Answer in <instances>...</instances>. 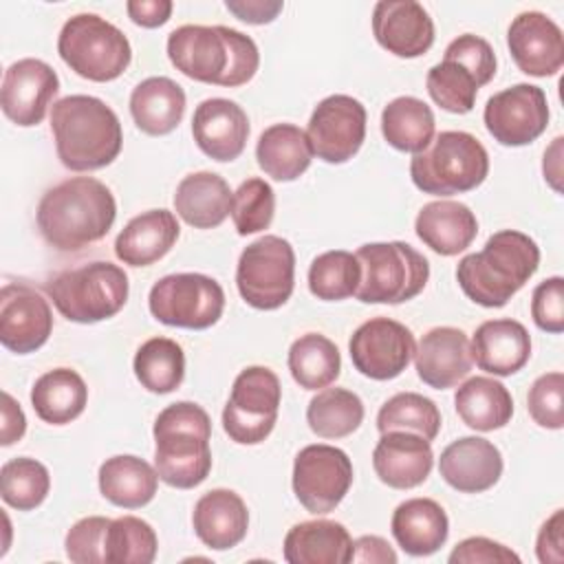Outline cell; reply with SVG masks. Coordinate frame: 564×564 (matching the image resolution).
<instances>
[{"mask_svg": "<svg viewBox=\"0 0 564 564\" xmlns=\"http://www.w3.org/2000/svg\"><path fill=\"white\" fill-rule=\"evenodd\" d=\"M117 218L112 192L93 176H73L46 189L37 205V229L57 251H79L110 231Z\"/></svg>", "mask_w": 564, "mask_h": 564, "instance_id": "obj_1", "label": "cell"}, {"mask_svg": "<svg viewBox=\"0 0 564 564\" xmlns=\"http://www.w3.org/2000/svg\"><path fill=\"white\" fill-rule=\"evenodd\" d=\"M167 57L194 82L236 88L253 79L260 66L256 42L223 24H183L167 35Z\"/></svg>", "mask_w": 564, "mask_h": 564, "instance_id": "obj_2", "label": "cell"}, {"mask_svg": "<svg viewBox=\"0 0 564 564\" xmlns=\"http://www.w3.org/2000/svg\"><path fill=\"white\" fill-rule=\"evenodd\" d=\"M51 130L57 159L73 172L110 165L123 145L119 117L93 95H68L53 104Z\"/></svg>", "mask_w": 564, "mask_h": 564, "instance_id": "obj_3", "label": "cell"}, {"mask_svg": "<svg viewBox=\"0 0 564 564\" xmlns=\"http://www.w3.org/2000/svg\"><path fill=\"white\" fill-rule=\"evenodd\" d=\"M540 247L516 229H502L489 236L485 247L465 256L456 267V280L463 293L485 306H505L538 271Z\"/></svg>", "mask_w": 564, "mask_h": 564, "instance_id": "obj_4", "label": "cell"}, {"mask_svg": "<svg viewBox=\"0 0 564 564\" xmlns=\"http://www.w3.org/2000/svg\"><path fill=\"white\" fill-rule=\"evenodd\" d=\"M152 434L154 469L165 485L194 489L209 476L212 421L198 403H170L159 412Z\"/></svg>", "mask_w": 564, "mask_h": 564, "instance_id": "obj_5", "label": "cell"}, {"mask_svg": "<svg viewBox=\"0 0 564 564\" xmlns=\"http://www.w3.org/2000/svg\"><path fill=\"white\" fill-rule=\"evenodd\" d=\"M489 174V154L469 132L445 130L410 161L412 183L432 196L476 189Z\"/></svg>", "mask_w": 564, "mask_h": 564, "instance_id": "obj_6", "label": "cell"}, {"mask_svg": "<svg viewBox=\"0 0 564 564\" xmlns=\"http://www.w3.org/2000/svg\"><path fill=\"white\" fill-rule=\"evenodd\" d=\"M128 275L112 262H88L62 271L46 284L59 315L77 324H97L117 315L128 302Z\"/></svg>", "mask_w": 564, "mask_h": 564, "instance_id": "obj_7", "label": "cell"}, {"mask_svg": "<svg viewBox=\"0 0 564 564\" xmlns=\"http://www.w3.org/2000/svg\"><path fill=\"white\" fill-rule=\"evenodd\" d=\"M361 282L355 297L364 304H401L416 297L430 280V262L412 245L368 242L357 249Z\"/></svg>", "mask_w": 564, "mask_h": 564, "instance_id": "obj_8", "label": "cell"}, {"mask_svg": "<svg viewBox=\"0 0 564 564\" xmlns=\"http://www.w3.org/2000/svg\"><path fill=\"white\" fill-rule=\"evenodd\" d=\"M57 53L73 73L90 82L117 79L132 59L123 31L97 13L68 18L57 37Z\"/></svg>", "mask_w": 564, "mask_h": 564, "instance_id": "obj_9", "label": "cell"}, {"mask_svg": "<svg viewBox=\"0 0 564 564\" xmlns=\"http://www.w3.org/2000/svg\"><path fill=\"white\" fill-rule=\"evenodd\" d=\"M236 286L258 311H275L295 286V251L289 240L267 234L247 245L238 258Z\"/></svg>", "mask_w": 564, "mask_h": 564, "instance_id": "obj_10", "label": "cell"}, {"mask_svg": "<svg viewBox=\"0 0 564 564\" xmlns=\"http://www.w3.org/2000/svg\"><path fill=\"white\" fill-rule=\"evenodd\" d=\"M282 399L278 375L267 366H249L234 379L223 410V427L238 445H258L275 427Z\"/></svg>", "mask_w": 564, "mask_h": 564, "instance_id": "obj_11", "label": "cell"}, {"mask_svg": "<svg viewBox=\"0 0 564 564\" xmlns=\"http://www.w3.org/2000/svg\"><path fill=\"white\" fill-rule=\"evenodd\" d=\"M148 306L165 326L205 330L225 311L223 286L203 273H172L152 284Z\"/></svg>", "mask_w": 564, "mask_h": 564, "instance_id": "obj_12", "label": "cell"}, {"mask_svg": "<svg viewBox=\"0 0 564 564\" xmlns=\"http://www.w3.org/2000/svg\"><path fill=\"white\" fill-rule=\"evenodd\" d=\"M352 485V463L339 447L315 443L297 452L293 460V494L315 516L333 511Z\"/></svg>", "mask_w": 564, "mask_h": 564, "instance_id": "obj_13", "label": "cell"}, {"mask_svg": "<svg viewBox=\"0 0 564 564\" xmlns=\"http://www.w3.org/2000/svg\"><path fill=\"white\" fill-rule=\"evenodd\" d=\"M482 121L500 145H529L549 126L546 95L540 86L513 84L487 99Z\"/></svg>", "mask_w": 564, "mask_h": 564, "instance_id": "obj_14", "label": "cell"}, {"mask_svg": "<svg viewBox=\"0 0 564 564\" xmlns=\"http://www.w3.org/2000/svg\"><path fill=\"white\" fill-rule=\"evenodd\" d=\"M306 137L317 159L339 165L350 161L366 139V108L350 95L322 99L306 126Z\"/></svg>", "mask_w": 564, "mask_h": 564, "instance_id": "obj_15", "label": "cell"}, {"mask_svg": "<svg viewBox=\"0 0 564 564\" xmlns=\"http://www.w3.org/2000/svg\"><path fill=\"white\" fill-rule=\"evenodd\" d=\"M414 348L412 330L390 317H372L364 322L348 341L352 366L375 381L399 377L412 361Z\"/></svg>", "mask_w": 564, "mask_h": 564, "instance_id": "obj_16", "label": "cell"}, {"mask_svg": "<svg viewBox=\"0 0 564 564\" xmlns=\"http://www.w3.org/2000/svg\"><path fill=\"white\" fill-rule=\"evenodd\" d=\"M53 330L48 300L26 284H4L0 291V341L15 355L42 348Z\"/></svg>", "mask_w": 564, "mask_h": 564, "instance_id": "obj_17", "label": "cell"}, {"mask_svg": "<svg viewBox=\"0 0 564 564\" xmlns=\"http://www.w3.org/2000/svg\"><path fill=\"white\" fill-rule=\"evenodd\" d=\"M57 90V73L42 59L24 57L4 70L0 106L9 121L22 128H31L44 119L46 108Z\"/></svg>", "mask_w": 564, "mask_h": 564, "instance_id": "obj_18", "label": "cell"}, {"mask_svg": "<svg viewBox=\"0 0 564 564\" xmlns=\"http://www.w3.org/2000/svg\"><path fill=\"white\" fill-rule=\"evenodd\" d=\"M516 66L531 77H551L564 64L562 29L542 11L518 13L507 31Z\"/></svg>", "mask_w": 564, "mask_h": 564, "instance_id": "obj_19", "label": "cell"}, {"mask_svg": "<svg viewBox=\"0 0 564 564\" xmlns=\"http://www.w3.org/2000/svg\"><path fill=\"white\" fill-rule=\"evenodd\" d=\"M372 33L397 57H419L434 44V22L414 0H381L372 9Z\"/></svg>", "mask_w": 564, "mask_h": 564, "instance_id": "obj_20", "label": "cell"}, {"mask_svg": "<svg viewBox=\"0 0 564 564\" xmlns=\"http://www.w3.org/2000/svg\"><path fill=\"white\" fill-rule=\"evenodd\" d=\"M192 137L203 154L227 163L242 154L249 139L247 112L231 99L212 97L196 106Z\"/></svg>", "mask_w": 564, "mask_h": 564, "instance_id": "obj_21", "label": "cell"}, {"mask_svg": "<svg viewBox=\"0 0 564 564\" xmlns=\"http://www.w3.org/2000/svg\"><path fill=\"white\" fill-rule=\"evenodd\" d=\"M416 375L434 390L458 386L471 370L469 337L454 326H436L427 330L414 348Z\"/></svg>", "mask_w": 564, "mask_h": 564, "instance_id": "obj_22", "label": "cell"}, {"mask_svg": "<svg viewBox=\"0 0 564 564\" xmlns=\"http://www.w3.org/2000/svg\"><path fill=\"white\" fill-rule=\"evenodd\" d=\"M438 471L456 491L482 494L500 480L502 454L482 436H460L441 452Z\"/></svg>", "mask_w": 564, "mask_h": 564, "instance_id": "obj_23", "label": "cell"}, {"mask_svg": "<svg viewBox=\"0 0 564 564\" xmlns=\"http://www.w3.org/2000/svg\"><path fill=\"white\" fill-rule=\"evenodd\" d=\"M434 465L430 441L412 432H383L372 452L379 480L392 489H412L427 480Z\"/></svg>", "mask_w": 564, "mask_h": 564, "instance_id": "obj_24", "label": "cell"}, {"mask_svg": "<svg viewBox=\"0 0 564 564\" xmlns=\"http://www.w3.org/2000/svg\"><path fill=\"white\" fill-rule=\"evenodd\" d=\"M469 348L480 370L494 377H509L527 366L531 337L527 328L511 317L487 319L476 328Z\"/></svg>", "mask_w": 564, "mask_h": 564, "instance_id": "obj_25", "label": "cell"}, {"mask_svg": "<svg viewBox=\"0 0 564 564\" xmlns=\"http://www.w3.org/2000/svg\"><path fill=\"white\" fill-rule=\"evenodd\" d=\"M192 524L194 533L207 549L227 551L245 540L249 511L236 491L212 489L196 500Z\"/></svg>", "mask_w": 564, "mask_h": 564, "instance_id": "obj_26", "label": "cell"}, {"mask_svg": "<svg viewBox=\"0 0 564 564\" xmlns=\"http://www.w3.org/2000/svg\"><path fill=\"white\" fill-rule=\"evenodd\" d=\"M419 240L438 256H458L465 251L476 234V214L458 200H432L421 207L414 220Z\"/></svg>", "mask_w": 564, "mask_h": 564, "instance_id": "obj_27", "label": "cell"}, {"mask_svg": "<svg viewBox=\"0 0 564 564\" xmlns=\"http://www.w3.org/2000/svg\"><path fill=\"white\" fill-rule=\"evenodd\" d=\"M178 234V220L170 209H150L119 231L115 253L128 267H150L174 247Z\"/></svg>", "mask_w": 564, "mask_h": 564, "instance_id": "obj_28", "label": "cell"}, {"mask_svg": "<svg viewBox=\"0 0 564 564\" xmlns=\"http://www.w3.org/2000/svg\"><path fill=\"white\" fill-rule=\"evenodd\" d=\"M390 529L397 544L408 555L425 557L445 544L449 535V520L436 500L410 498L394 509Z\"/></svg>", "mask_w": 564, "mask_h": 564, "instance_id": "obj_29", "label": "cell"}, {"mask_svg": "<svg viewBox=\"0 0 564 564\" xmlns=\"http://www.w3.org/2000/svg\"><path fill=\"white\" fill-rule=\"evenodd\" d=\"M231 194L229 183L220 174L192 172L176 185L174 209L194 229H214L229 216Z\"/></svg>", "mask_w": 564, "mask_h": 564, "instance_id": "obj_30", "label": "cell"}, {"mask_svg": "<svg viewBox=\"0 0 564 564\" xmlns=\"http://www.w3.org/2000/svg\"><path fill=\"white\" fill-rule=\"evenodd\" d=\"M352 538L335 520H308L289 529L284 560L289 564H348Z\"/></svg>", "mask_w": 564, "mask_h": 564, "instance_id": "obj_31", "label": "cell"}, {"mask_svg": "<svg viewBox=\"0 0 564 564\" xmlns=\"http://www.w3.org/2000/svg\"><path fill=\"white\" fill-rule=\"evenodd\" d=\"M130 115L141 132L170 134L185 115V90L170 77H148L132 88Z\"/></svg>", "mask_w": 564, "mask_h": 564, "instance_id": "obj_32", "label": "cell"}, {"mask_svg": "<svg viewBox=\"0 0 564 564\" xmlns=\"http://www.w3.org/2000/svg\"><path fill=\"white\" fill-rule=\"evenodd\" d=\"M260 170L273 181L289 183L300 178L313 159V148L306 132L295 123H273L262 130L256 143Z\"/></svg>", "mask_w": 564, "mask_h": 564, "instance_id": "obj_33", "label": "cell"}, {"mask_svg": "<svg viewBox=\"0 0 564 564\" xmlns=\"http://www.w3.org/2000/svg\"><path fill=\"white\" fill-rule=\"evenodd\" d=\"M156 469L132 454H119L106 458L99 467V491L101 496L123 509L145 507L159 487Z\"/></svg>", "mask_w": 564, "mask_h": 564, "instance_id": "obj_34", "label": "cell"}, {"mask_svg": "<svg viewBox=\"0 0 564 564\" xmlns=\"http://www.w3.org/2000/svg\"><path fill=\"white\" fill-rule=\"evenodd\" d=\"M460 421L478 432L505 427L513 416L511 392L491 377H469L454 394Z\"/></svg>", "mask_w": 564, "mask_h": 564, "instance_id": "obj_35", "label": "cell"}, {"mask_svg": "<svg viewBox=\"0 0 564 564\" xmlns=\"http://www.w3.org/2000/svg\"><path fill=\"white\" fill-rule=\"evenodd\" d=\"M88 403V388L79 372L70 368H53L44 372L31 388V405L35 414L51 425L75 421Z\"/></svg>", "mask_w": 564, "mask_h": 564, "instance_id": "obj_36", "label": "cell"}, {"mask_svg": "<svg viewBox=\"0 0 564 564\" xmlns=\"http://www.w3.org/2000/svg\"><path fill=\"white\" fill-rule=\"evenodd\" d=\"M436 119L419 97H397L381 112V134L399 152L421 154L434 139Z\"/></svg>", "mask_w": 564, "mask_h": 564, "instance_id": "obj_37", "label": "cell"}, {"mask_svg": "<svg viewBox=\"0 0 564 564\" xmlns=\"http://www.w3.org/2000/svg\"><path fill=\"white\" fill-rule=\"evenodd\" d=\"M289 370L304 390H322L335 383L341 370V357L335 341L319 333L297 337L289 348Z\"/></svg>", "mask_w": 564, "mask_h": 564, "instance_id": "obj_38", "label": "cell"}, {"mask_svg": "<svg viewBox=\"0 0 564 564\" xmlns=\"http://www.w3.org/2000/svg\"><path fill=\"white\" fill-rule=\"evenodd\" d=\"M132 368L134 377L145 390L154 394H167L183 383L185 355L174 339L152 337L139 346Z\"/></svg>", "mask_w": 564, "mask_h": 564, "instance_id": "obj_39", "label": "cell"}, {"mask_svg": "<svg viewBox=\"0 0 564 564\" xmlns=\"http://www.w3.org/2000/svg\"><path fill=\"white\" fill-rule=\"evenodd\" d=\"M364 421L361 399L346 388H324L306 408V423L319 438L350 436Z\"/></svg>", "mask_w": 564, "mask_h": 564, "instance_id": "obj_40", "label": "cell"}, {"mask_svg": "<svg viewBox=\"0 0 564 564\" xmlns=\"http://www.w3.org/2000/svg\"><path fill=\"white\" fill-rule=\"evenodd\" d=\"M361 264L355 253L333 249L319 253L308 267V291L324 302H339L357 293Z\"/></svg>", "mask_w": 564, "mask_h": 564, "instance_id": "obj_41", "label": "cell"}, {"mask_svg": "<svg viewBox=\"0 0 564 564\" xmlns=\"http://www.w3.org/2000/svg\"><path fill=\"white\" fill-rule=\"evenodd\" d=\"M377 430L383 432H412L425 441H434L441 430V412L436 403L419 392H399L390 397L379 414Z\"/></svg>", "mask_w": 564, "mask_h": 564, "instance_id": "obj_42", "label": "cell"}, {"mask_svg": "<svg viewBox=\"0 0 564 564\" xmlns=\"http://www.w3.org/2000/svg\"><path fill=\"white\" fill-rule=\"evenodd\" d=\"M51 489L48 469L29 456L11 458L0 469V496L2 500L18 509L31 511L40 507Z\"/></svg>", "mask_w": 564, "mask_h": 564, "instance_id": "obj_43", "label": "cell"}, {"mask_svg": "<svg viewBox=\"0 0 564 564\" xmlns=\"http://www.w3.org/2000/svg\"><path fill=\"white\" fill-rule=\"evenodd\" d=\"M425 86L434 104L454 115H467L474 108L480 88L476 75L469 68L447 57L427 70Z\"/></svg>", "mask_w": 564, "mask_h": 564, "instance_id": "obj_44", "label": "cell"}, {"mask_svg": "<svg viewBox=\"0 0 564 564\" xmlns=\"http://www.w3.org/2000/svg\"><path fill=\"white\" fill-rule=\"evenodd\" d=\"M159 551V540L154 529L137 518L121 516L110 522L106 533L104 557L110 564H150Z\"/></svg>", "mask_w": 564, "mask_h": 564, "instance_id": "obj_45", "label": "cell"}, {"mask_svg": "<svg viewBox=\"0 0 564 564\" xmlns=\"http://www.w3.org/2000/svg\"><path fill=\"white\" fill-rule=\"evenodd\" d=\"M275 214V194L264 178H247L231 194L229 216L240 236L269 229Z\"/></svg>", "mask_w": 564, "mask_h": 564, "instance_id": "obj_46", "label": "cell"}, {"mask_svg": "<svg viewBox=\"0 0 564 564\" xmlns=\"http://www.w3.org/2000/svg\"><path fill=\"white\" fill-rule=\"evenodd\" d=\"M531 419L546 430L564 427V375L560 370L546 372L533 381L527 394Z\"/></svg>", "mask_w": 564, "mask_h": 564, "instance_id": "obj_47", "label": "cell"}, {"mask_svg": "<svg viewBox=\"0 0 564 564\" xmlns=\"http://www.w3.org/2000/svg\"><path fill=\"white\" fill-rule=\"evenodd\" d=\"M110 518L88 516L77 520L64 540L66 557L75 564H101L106 562V533L110 527Z\"/></svg>", "mask_w": 564, "mask_h": 564, "instance_id": "obj_48", "label": "cell"}, {"mask_svg": "<svg viewBox=\"0 0 564 564\" xmlns=\"http://www.w3.org/2000/svg\"><path fill=\"white\" fill-rule=\"evenodd\" d=\"M447 59H456L460 62L465 68H469L478 84L485 86L494 79L496 75V53L491 48V44L480 37V35H474V33H463L458 35L456 40H452L445 48V55Z\"/></svg>", "mask_w": 564, "mask_h": 564, "instance_id": "obj_49", "label": "cell"}, {"mask_svg": "<svg viewBox=\"0 0 564 564\" xmlns=\"http://www.w3.org/2000/svg\"><path fill=\"white\" fill-rule=\"evenodd\" d=\"M531 317L544 333L557 335L564 330V280L560 275L546 278L533 289Z\"/></svg>", "mask_w": 564, "mask_h": 564, "instance_id": "obj_50", "label": "cell"}, {"mask_svg": "<svg viewBox=\"0 0 564 564\" xmlns=\"http://www.w3.org/2000/svg\"><path fill=\"white\" fill-rule=\"evenodd\" d=\"M447 560L449 564H509V562L518 564L520 555L500 542H494L482 535H474L458 542Z\"/></svg>", "mask_w": 564, "mask_h": 564, "instance_id": "obj_51", "label": "cell"}, {"mask_svg": "<svg viewBox=\"0 0 564 564\" xmlns=\"http://www.w3.org/2000/svg\"><path fill=\"white\" fill-rule=\"evenodd\" d=\"M535 553L542 564H562L564 562V511L557 509L540 527L535 540Z\"/></svg>", "mask_w": 564, "mask_h": 564, "instance_id": "obj_52", "label": "cell"}, {"mask_svg": "<svg viewBox=\"0 0 564 564\" xmlns=\"http://www.w3.org/2000/svg\"><path fill=\"white\" fill-rule=\"evenodd\" d=\"M227 11L247 24H269L284 9L282 0H227Z\"/></svg>", "mask_w": 564, "mask_h": 564, "instance_id": "obj_53", "label": "cell"}, {"mask_svg": "<svg viewBox=\"0 0 564 564\" xmlns=\"http://www.w3.org/2000/svg\"><path fill=\"white\" fill-rule=\"evenodd\" d=\"M174 4L170 0H130L126 2V11L130 20L143 29H156L165 24L172 15Z\"/></svg>", "mask_w": 564, "mask_h": 564, "instance_id": "obj_54", "label": "cell"}, {"mask_svg": "<svg viewBox=\"0 0 564 564\" xmlns=\"http://www.w3.org/2000/svg\"><path fill=\"white\" fill-rule=\"evenodd\" d=\"M350 562L359 564H394L397 553L381 535H361L352 540Z\"/></svg>", "mask_w": 564, "mask_h": 564, "instance_id": "obj_55", "label": "cell"}, {"mask_svg": "<svg viewBox=\"0 0 564 564\" xmlns=\"http://www.w3.org/2000/svg\"><path fill=\"white\" fill-rule=\"evenodd\" d=\"M26 432V416L20 408V403L9 394L2 392V430H0V443L4 447L20 441Z\"/></svg>", "mask_w": 564, "mask_h": 564, "instance_id": "obj_56", "label": "cell"}, {"mask_svg": "<svg viewBox=\"0 0 564 564\" xmlns=\"http://www.w3.org/2000/svg\"><path fill=\"white\" fill-rule=\"evenodd\" d=\"M562 143H564V139L555 137L553 143L546 148L544 161H542L544 178L555 192H562Z\"/></svg>", "mask_w": 564, "mask_h": 564, "instance_id": "obj_57", "label": "cell"}]
</instances>
